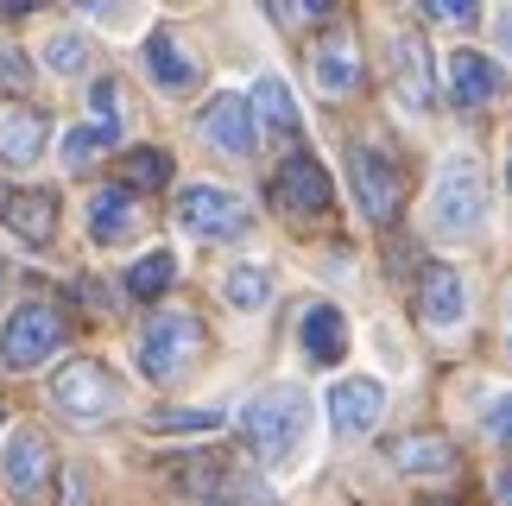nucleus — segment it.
I'll use <instances>...</instances> for the list:
<instances>
[{"label":"nucleus","mask_w":512,"mask_h":506,"mask_svg":"<svg viewBox=\"0 0 512 506\" xmlns=\"http://www.w3.org/2000/svg\"><path fill=\"white\" fill-rule=\"evenodd\" d=\"M241 431H247V443L266 462H285L304 443V393L298 386H272V393H260L241 412Z\"/></svg>","instance_id":"nucleus-1"},{"label":"nucleus","mask_w":512,"mask_h":506,"mask_svg":"<svg viewBox=\"0 0 512 506\" xmlns=\"http://www.w3.org/2000/svg\"><path fill=\"white\" fill-rule=\"evenodd\" d=\"M487 216V178L475 159H449L437 190H430V228L437 235H475Z\"/></svg>","instance_id":"nucleus-2"},{"label":"nucleus","mask_w":512,"mask_h":506,"mask_svg":"<svg viewBox=\"0 0 512 506\" xmlns=\"http://www.w3.org/2000/svg\"><path fill=\"white\" fill-rule=\"evenodd\" d=\"M196 348H203V323H196L190 310H159L140 336V374L165 386L196 361Z\"/></svg>","instance_id":"nucleus-3"},{"label":"nucleus","mask_w":512,"mask_h":506,"mask_svg":"<svg viewBox=\"0 0 512 506\" xmlns=\"http://www.w3.org/2000/svg\"><path fill=\"white\" fill-rule=\"evenodd\" d=\"M57 348H64V310L45 304V298L19 304L7 317V329H0V361L7 367H38V361H51Z\"/></svg>","instance_id":"nucleus-4"},{"label":"nucleus","mask_w":512,"mask_h":506,"mask_svg":"<svg viewBox=\"0 0 512 506\" xmlns=\"http://www.w3.org/2000/svg\"><path fill=\"white\" fill-rule=\"evenodd\" d=\"M348 178H354V197H361L367 209V222H399V209H405V178H399V165L386 159V152H373V146H354L348 152Z\"/></svg>","instance_id":"nucleus-5"},{"label":"nucleus","mask_w":512,"mask_h":506,"mask_svg":"<svg viewBox=\"0 0 512 506\" xmlns=\"http://www.w3.org/2000/svg\"><path fill=\"white\" fill-rule=\"evenodd\" d=\"M51 399L64 405L70 418H83V424H102L114 405H121V386H114V374L102 361H70L64 374L51 380Z\"/></svg>","instance_id":"nucleus-6"},{"label":"nucleus","mask_w":512,"mask_h":506,"mask_svg":"<svg viewBox=\"0 0 512 506\" xmlns=\"http://www.w3.org/2000/svg\"><path fill=\"white\" fill-rule=\"evenodd\" d=\"M177 222H184L190 235L228 241V235L247 228V209H241V197H228V190H215V184H190V190H177Z\"/></svg>","instance_id":"nucleus-7"},{"label":"nucleus","mask_w":512,"mask_h":506,"mask_svg":"<svg viewBox=\"0 0 512 506\" xmlns=\"http://www.w3.org/2000/svg\"><path fill=\"white\" fill-rule=\"evenodd\" d=\"M272 197H279V209H291V216H323L329 209V171L310 159V152H291V159L279 165Z\"/></svg>","instance_id":"nucleus-8"},{"label":"nucleus","mask_w":512,"mask_h":506,"mask_svg":"<svg viewBox=\"0 0 512 506\" xmlns=\"http://www.w3.org/2000/svg\"><path fill=\"white\" fill-rule=\"evenodd\" d=\"M7 488H13V500H26V506L45 500V488H51V443L38 431H19L7 443Z\"/></svg>","instance_id":"nucleus-9"},{"label":"nucleus","mask_w":512,"mask_h":506,"mask_svg":"<svg viewBox=\"0 0 512 506\" xmlns=\"http://www.w3.org/2000/svg\"><path fill=\"white\" fill-rule=\"evenodd\" d=\"M392 83H399L405 108H430V102H437V70H430V45L418 32L392 38Z\"/></svg>","instance_id":"nucleus-10"},{"label":"nucleus","mask_w":512,"mask_h":506,"mask_svg":"<svg viewBox=\"0 0 512 506\" xmlns=\"http://www.w3.org/2000/svg\"><path fill=\"white\" fill-rule=\"evenodd\" d=\"M380 412H386V386H380V380H342L336 393H329V424H336L342 437L373 431V424H380Z\"/></svg>","instance_id":"nucleus-11"},{"label":"nucleus","mask_w":512,"mask_h":506,"mask_svg":"<svg viewBox=\"0 0 512 506\" xmlns=\"http://www.w3.org/2000/svg\"><path fill=\"white\" fill-rule=\"evenodd\" d=\"M203 140L222 146L228 159H247L253 152V102H241V95H215V102L203 108Z\"/></svg>","instance_id":"nucleus-12"},{"label":"nucleus","mask_w":512,"mask_h":506,"mask_svg":"<svg viewBox=\"0 0 512 506\" xmlns=\"http://www.w3.org/2000/svg\"><path fill=\"white\" fill-rule=\"evenodd\" d=\"M386 456L399 462V469H411V475H449L456 469V443L443 431H405V437L386 443Z\"/></svg>","instance_id":"nucleus-13"},{"label":"nucleus","mask_w":512,"mask_h":506,"mask_svg":"<svg viewBox=\"0 0 512 506\" xmlns=\"http://www.w3.org/2000/svg\"><path fill=\"white\" fill-rule=\"evenodd\" d=\"M0 222H7L19 241L45 247V241L57 235V197H51V190H13L7 209H0Z\"/></svg>","instance_id":"nucleus-14"},{"label":"nucleus","mask_w":512,"mask_h":506,"mask_svg":"<svg viewBox=\"0 0 512 506\" xmlns=\"http://www.w3.org/2000/svg\"><path fill=\"white\" fill-rule=\"evenodd\" d=\"M449 95H456L462 108H481V102H494L500 95V70H494V57L487 51H456L449 57Z\"/></svg>","instance_id":"nucleus-15"},{"label":"nucleus","mask_w":512,"mask_h":506,"mask_svg":"<svg viewBox=\"0 0 512 506\" xmlns=\"http://www.w3.org/2000/svg\"><path fill=\"white\" fill-rule=\"evenodd\" d=\"M462 310H468V298H462L456 266H424V279H418V317L449 329V323H462Z\"/></svg>","instance_id":"nucleus-16"},{"label":"nucleus","mask_w":512,"mask_h":506,"mask_svg":"<svg viewBox=\"0 0 512 506\" xmlns=\"http://www.w3.org/2000/svg\"><path fill=\"white\" fill-rule=\"evenodd\" d=\"M133 222H140V203H133L127 184H108L89 197V235L95 241H121V235H133Z\"/></svg>","instance_id":"nucleus-17"},{"label":"nucleus","mask_w":512,"mask_h":506,"mask_svg":"<svg viewBox=\"0 0 512 506\" xmlns=\"http://www.w3.org/2000/svg\"><path fill=\"white\" fill-rule=\"evenodd\" d=\"M45 108H13V114H0V159H13V165H32L38 159V146H45Z\"/></svg>","instance_id":"nucleus-18"},{"label":"nucleus","mask_w":512,"mask_h":506,"mask_svg":"<svg viewBox=\"0 0 512 506\" xmlns=\"http://www.w3.org/2000/svg\"><path fill=\"white\" fill-rule=\"evenodd\" d=\"M146 70H152V83L171 89V95H184L196 83V57H184V45H177L171 32H152L146 38Z\"/></svg>","instance_id":"nucleus-19"},{"label":"nucleus","mask_w":512,"mask_h":506,"mask_svg":"<svg viewBox=\"0 0 512 506\" xmlns=\"http://www.w3.org/2000/svg\"><path fill=\"white\" fill-rule=\"evenodd\" d=\"M304 348H310V361H323V367L348 355V323H342L336 304H310L304 310Z\"/></svg>","instance_id":"nucleus-20"},{"label":"nucleus","mask_w":512,"mask_h":506,"mask_svg":"<svg viewBox=\"0 0 512 506\" xmlns=\"http://www.w3.org/2000/svg\"><path fill=\"white\" fill-rule=\"evenodd\" d=\"M253 114L266 121L272 140H291V133H298V108H291V89L279 76H260V83H253Z\"/></svg>","instance_id":"nucleus-21"},{"label":"nucleus","mask_w":512,"mask_h":506,"mask_svg":"<svg viewBox=\"0 0 512 506\" xmlns=\"http://www.w3.org/2000/svg\"><path fill=\"white\" fill-rule=\"evenodd\" d=\"M317 83L329 95H348L354 83H361V57H354L348 38H329V45H317Z\"/></svg>","instance_id":"nucleus-22"},{"label":"nucleus","mask_w":512,"mask_h":506,"mask_svg":"<svg viewBox=\"0 0 512 506\" xmlns=\"http://www.w3.org/2000/svg\"><path fill=\"white\" fill-rule=\"evenodd\" d=\"M171 279H177V260H171V253L159 247V253H146V260H133V272H127V291H133V298H165V291H171Z\"/></svg>","instance_id":"nucleus-23"},{"label":"nucleus","mask_w":512,"mask_h":506,"mask_svg":"<svg viewBox=\"0 0 512 506\" xmlns=\"http://www.w3.org/2000/svg\"><path fill=\"white\" fill-rule=\"evenodd\" d=\"M222 298H228L234 310H260V304L272 298V279H266L260 266H234L228 279H222Z\"/></svg>","instance_id":"nucleus-24"},{"label":"nucleus","mask_w":512,"mask_h":506,"mask_svg":"<svg viewBox=\"0 0 512 506\" xmlns=\"http://www.w3.org/2000/svg\"><path fill=\"white\" fill-rule=\"evenodd\" d=\"M171 178V159L159 146H140V152H127V190H159Z\"/></svg>","instance_id":"nucleus-25"},{"label":"nucleus","mask_w":512,"mask_h":506,"mask_svg":"<svg viewBox=\"0 0 512 506\" xmlns=\"http://www.w3.org/2000/svg\"><path fill=\"white\" fill-rule=\"evenodd\" d=\"M114 140H121V127H76L70 140H64V165H70V171H83L95 152L114 146Z\"/></svg>","instance_id":"nucleus-26"},{"label":"nucleus","mask_w":512,"mask_h":506,"mask_svg":"<svg viewBox=\"0 0 512 506\" xmlns=\"http://www.w3.org/2000/svg\"><path fill=\"white\" fill-rule=\"evenodd\" d=\"M51 70H64V76H76V70H83V57H89V45H83V38H76V32H64V38H51Z\"/></svg>","instance_id":"nucleus-27"},{"label":"nucleus","mask_w":512,"mask_h":506,"mask_svg":"<svg viewBox=\"0 0 512 506\" xmlns=\"http://www.w3.org/2000/svg\"><path fill=\"white\" fill-rule=\"evenodd\" d=\"M152 424H159V431H215L222 418H215V412H159Z\"/></svg>","instance_id":"nucleus-28"},{"label":"nucleus","mask_w":512,"mask_h":506,"mask_svg":"<svg viewBox=\"0 0 512 506\" xmlns=\"http://www.w3.org/2000/svg\"><path fill=\"white\" fill-rule=\"evenodd\" d=\"M0 83H7V89H26V83H32L26 51H0Z\"/></svg>","instance_id":"nucleus-29"},{"label":"nucleus","mask_w":512,"mask_h":506,"mask_svg":"<svg viewBox=\"0 0 512 506\" xmlns=\"http://www.w3.org/2000/svg\"><path fill=\"white\" fill-rule=\"evenodd\" d=\"M487 431H494L500 443H512V393H506V399H494V412H487Z\"/></svg>","instance_id":"nucleus-30"},{"label":"nucleus","mask_w":512,"mask_h":506,"mask_svg":"<svg viewBox=\"0 0 512 506\" xmlns=\"http://www.w3.org/2000/svg\"><path fill=\"white\" fill-rule=\"evenodd\" d=\"M430 19H475V0H430Z\"/></svg>","instance_id":"nucleus-31"},{"label":"nucleus","mask_w":512,"mask_h":506,"mask_svg":"<svg viewBox=\"0 0 512 506\" xmlns=\"http://www.w3.org/2000/svg\"><path fill=\"white\" fill-rule=\"evenodd\" d=\"M494 494H500V506H512V475H500V481H494Z\"/></svg>","instance_id":"nucleus-32"},{"label":"nucleus","mask_w":512,"mask_h":506,"mask_svg":"<svg viewBox=\"0 0 512 506\" xmlns=\"http://www.w3.org/2000/svg\"><path fill=\"white\" fill-rule=\"evenodd\" d=\"M500 38H506V45H512V13H506V19H500Z\"/></svg>","instance_id":"nucleus-33"},{"label":"nucleus","mask_w":512,"mask_h":506,"mask_svg":"<svg viewBox=\"0 0 512 506\" xmlns=\"http://www.w3.org/2000/svg\"><path fill=\"white\" fill-rule=\"evenodd\" d=\"M7 197H13V190H7V184H0V209H7Z\"/></svg>","instance_id":"nucleus-34"},{"label":"nucleus","mask_w":512,"mask_h":506,"mask_svg":"<svg viewBox=\"0 0 512 506\" xmlns=\"http://www.w3.org/2000/svg\"><path fill=\"white\" fill-rule=\"evenodd\" d=\"M506 190H512V159H506Z\"/></svg>","instance_id":"nucleus-35"},{"label":"nucleus","mask_w":512,"mask_h":506,"mask_svg":"<svg viewBox=\"0 0 512 506\" xmlns=\"http://www.w3.org/2000/svg\"><path fill=\"white\" fill-rule=\"evenodd\" d=\"M430 506H456V500H430Z\"/></svg>","instance_id":"nucleus-36"},{"label":"nucleus","mask_w":512,"mask_h":506,"mask_svg":"<svg viewBox=\"0 0 512 506\" xmlns=\"http://www.w3.org/2000/svg\"><path fill=\"white\" fill-rule=\"evenodd\" d=\"M0 272H7V266H0Z\"/></svg>","instance_id":"nucleus-37"}]
</instances>
